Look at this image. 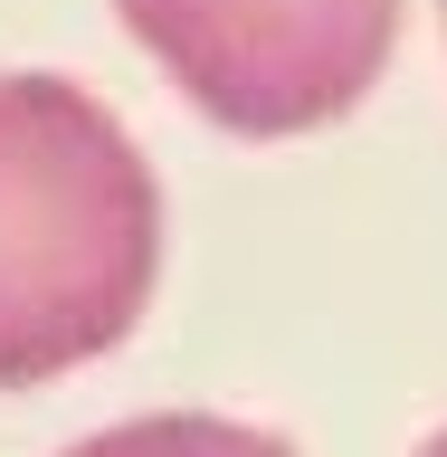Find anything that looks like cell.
<instances>
[{
	"label": "cell",
	"mask_w": 447,
	"mask_h": 457,
	"mask_svg": "<svg viewBox=\"0 0 447 457\" xmlns=\"http://www.w3.org/2000/svg\"><path fill=\"white\" fill-rule=\"evenodd\" d=\"M210 124L248 143L314 134L391 67L400 0H114Z\"/></svg>",
	"instance_id": "7a4b0ae2"
},
{
	"label": "cell",
	"mask_w": 447,
	"mask_h": 457,
	"mask_svg": "<svg viewBox=\"0 0 447 457\" xmlns=\"http://www.w3.org/2000/svg\"><path fill=\"white\" fill-rule=\"evenodd\" d=\"M419 457H447V428H438V438H428V448H419Z\"/></svg>",
	"instance_id": "277c9868"
},
{
	"label": "cell",
	"mask_w": 447,
	"mask_h": 457,
	"mask_svg": "<svg viewBox=\"0 0 447 457\" xmlns=\"http://www.w3.org/2000/svg\"><path fill=\"white\" fill-rule=\"evenodd\" d=\"M67 457H295L277 428H248V420H210V410H162V420H124V428H95L77 438Z\"/></svg>",
	"instance_id": "3957f363"
},
{
	"label": "cell",
	"mask_w": 447,
	"mask_h": 457,
	"mask_svg": "<svg viewBox=\"0 0 447 457\" xmlns=\"http://www.w3.org/2000/svg\"><path fill=\"white\" fill-rule=\"evenodd\" d=\"M162 277V191L134 134L67 77H0V391L134 334Z\"/></svg>",
	"instance_id": "6da1fadb"
}]
</instances>
